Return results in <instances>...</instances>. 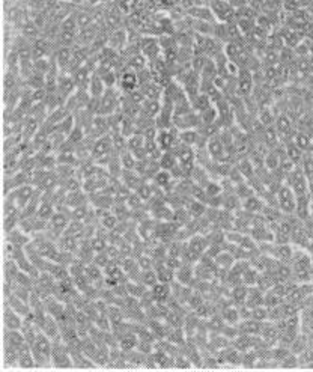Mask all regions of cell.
I'll list each match as a JSON object with an SVG mask.
<instances>
[{
	"mask_svg": "<svg viewBox=\"0 0 313 372\" xmlns=\"http://www.w3.org/2000/svg\"><path fill=\"white\" fill-rule=\"evenodd\" d=\"M12 2H17V0H12Z\"/></svg>",
	"mask_w": 313,
	"mask_h": 372,
	"instance_id": "obj_46",
	"label": "cell"
},
{
	"mask_svg": "<svg viewBox=\"0 0 313 372\" xmlns=\"http://www.w3.org/2000/svg\"><path fill=\"white\" fill-rule=\"evenodd\" d=\"M106 89H107L106 83L102 81V78L99 77V74L96 71H94V74H92L91 80H89V85H88V92L94 98H101L102 94L106 92Z\"/></svg>",
	"mask_w": 313,
	"mask_h": 372,
	"instance_id": "obj_19",
	"label": "cell"
},
{
	"mask_svg": "<svg viewBox=\"0 0 313 372\" xmlns=\"http://www.w3.org/2000/svg\"><path fill=\"white\" fill-rule=\"evenodd\" d=\"M75 18H77L78 29H85V27L95 25V15L92 12H88V11H78V12H75Z\"/></svg>",
	"mask_w": 313,
	"mask_h": 372,
	"instance_id": "obj_32",
	"label": "cell"
},
{
	"mask_svg": "<svg viewBox=\"0 0 313 372\" xmlns=\"http://www.w3.org/2000/svg\"><path fill=\"white\" fill-rule=\"evenodd\" d=\"M77 89L78 88H77V83H75L74 77L71 74H68V73H60L59 81H57V91H56V94H57L59 98L62 99L64 104L67 102V99L70 98Z\"/></svg>",
	"mask_w": 313,
	"mask_h": 372,
	"instance_id": "obj_7",
	"label": "cell"
},
{
	"mask_svg": "<svg viewBox=\"0 0 313 372\" xmlns=\"http://www.w3.org/2000/svg\"><path fill=\"white\" fill-rule=\"evenodd\" d=\"M210 154L214 157V158H221V155H223V143H221V140L220 139H217V137H213L211 140H210Z\"/></svg>",
	"mask_w": 313,
	"mask_h": 372,
	"instance_id": "obj_38",
	"label": "cell"
},
{
	"mask_svg": "<svg viewBox=\"0 0 313 372\" xmlns=\"http://www.w3.org/2000/svg\"><path fill=\"white\" fill-rule=\"evenodd\" d=\"M44 124L41 119H38L36 116L33 115H27L26 119H24L23 124V131H22V136H23L24 142H30L35 134L38 133V130L41 128V125Z\"/></svg>",
	"mask_w": 313,
	"mask_h": 372,
	"instance_id": "obj_11",
	"label": "cell"
},
{
	"mask_svg": "<svg viewBox=\"0 0 313 372\" xmlns=\"http://www.w3.org/2000/svg\"><path fill=\"white\" fill-rule=\"evenodd\" d=\"M248 288H250V286L244 285L242 282H241V283H237V285L234 286L232 293H231V297H232V300H234L237 304H242V303H245V298H247V294H248Z\"/></svg>",
	"mask_w": 313,
	"mask_h": 372,
	"instance_id": "obj_31",
	"label": "cell"
},
{
	"mask_svg": "<svg viewBox=\"0 0 313 372\" xmlns=\"http://www.w3.org/2000/svg\"><path fill=\"white\" fill-rule=\"evenodd\" d=\"M193 277H194V268H193V264H182L176 272H175V280L181 285H190L193 282Z\"/></svg>",
	"mask_w": 313,
	"mask_h": 372,
	"instance_id": "obj_22",
	"label": "cell"
},
{
	"mask_svg": "<svg viewBox=\"0 0 313 372\" xmlns=\"http://www.w3.org/2000/svg\"><path fill=\"white\" fill-rule=\"evenodd\" d=\"M139 86H140V81H139L137 71L131 70L130 67H125L118 73V86L116 88L122 94H131L136 89H139Z\"/></svg>",
	"mask_w": 313,
	"mask_h": 372,
	"instance_id": "obj_4",
	"label": "cell"
},
{
	"mask_svg": "<svg viewBox=\"0 0 313 372\" xmlns=\"http://www.w3.org/2000/svg\"><path fill=\"white\" fill-rule=\"evenodd\" d=\"M41 27L36 25L33 20H27L23 26H22V32H23V38L26 41H36L39 38L41 33Z\"/></svg>",
	"mask_w": 313,
	"mask_h": 372,
	"instance_id": "obj_28",
	"label": "cell"
},
{
	"mask_svg": "<svg viewBox=\"0 0 313 372\" xmlns=\"http://www.w3.org/2000/svg\"><path fill=\"white\" fill-rule=\"evenodd\" d=\"M5 345L15 348V349H22L26 345H29L24 339L23 333L20 330H11V328H5Z\"/></svg>",
	"mask_w": 313,
	"mask_h": 372,
	"instance_id": "obj_15",
	"label": "cell"
},
{
	"mask_svg": "<svg viewBox=\"0 0 313 372\" xmlns=\"http://www.w3.org/2000/svg\"><path fill=\"white\" fill-rule=\"evenodd\" d=\"M146 288H152L155 283H158V276H157V272L154 268L151 270H142V276H140V280Z\"/></svg>",
	"mask_w": 313,
	"mask_h": 372,
	"instance_id": "obj_36",
	"label": "cell"
},
{
	"mask_svg": "<svg viewBox=\"0 0 313 372\" xmlns=\"http://www.w3.org/2000/svg\"><path fill=\"white\" fill-rule=\"evenodd\" d=\"M24 317L20 314H17L6 301H5V309H3V323H5V328H11V330H20L23 325Z\"/></svg>",
	"mask_w": 313,
	"mask_h": 372,
	"instance_id": "obj_9",
	"label": "cell"
},
{
	"mask_svg": "<svg viewBox=\"0 0 313 372\" xmlns=\"http://www.w3.org/2000/svg\"><path fill=\"white\" fill-rule=\"evenodd\" d=\"M56 43H57V47H74L77 44V32L59 29L57 36H56Z\"/></svg>",
	"mask_w": 313,
	"mask_h": 372,
	"instance_id": "obj_25",
	"label": "cell"
},
{
	"mask_svg": "<svg viewBox=\"0 0 313 372\" xmlns=\"http://www.w3.org/2000/svg\"><path fill=\"white\" fill-rule=\"evenodd\" d=\"M309 247H310V252H312V253H310V258H312V261H313V240H312V243L309 244Z\"/></svg>",
	"mask_w": 313,
	"mask_h": 372,
	"instance_id": "obj_44",
	"label": "cell"
},
{
	"mask_svg": "<svg viewBox=\"0 0 313 372\" xmlns=\"http://www.w3.org/2000/svg\"><path fill=\"white\" fill-rule=\"evenodd\" d=\"M33 357L36 360L38 368H47L51 365V349H53V339H50L46 333L39 332L35 342L30 345Z\"/></svg>",
	"mask_w": 313,
	"mask_h": 372,
	"instance_id": "obj_1",
	"label": "cell"
},
{
	"mask_svg": "<svg viewBox=\"0 0 313 372\" xmlns=\"http://www.w3.org/2000/svg\"><path fill=\"white\" fill-rule=\"evenodd\" d=\"M181 139H182V143H185V145H196L197 143V140H199V133H196V131H193L192 128L190 130H184L182 131V134L179 136Z\"/></svg>",
	"mask_w": 313,
	"mask_h": 372,
	"instance_id": "obj_39",
	"label": "cell"
},
{
	"mask_svg": "<svg viewBox=\"0 0 313 372\" xmlns=\"http://www.w3.org/2000/svg\"><path fill=\"white\" fill-rule=\"evenodd\" d=\"M187 210H189V213L192 214V217L199 219V217H202V216L205 214L206 206H205V202L197 200V199H193V202H190V203L187 205Z\"/></svg>",
	"mask_w": 313,
	"mask_h": 372,
	"instance_id": "obj_34",
	"label": "cell"
},
{
	"mask_svg": "<svg viewBox=\"0 0 313 372\" xmlns=\"http://www.w3.org/2000/svg\"><path fill=\"white\" fill-rule=\"evenodd\" d=\"M30 241H32V237L27 232H24L20 226L6 232V243L12 247L24 249Z\"/></svg>",
	"mask_w": 313,
	"mask_h": 372,
	"instance_id": "obj_8",
	"label": "cell"
},
{
	"mask_svg": "<svg viewBox=\"0 0 313 372\" xmlns=\"http://www.w3.org/2000/svg\"><path fill=\"white\" fill-rule=\"evenodd\" d=\"M86 200H88V196L83 193V190H78V192H71V193H68V196H67V206L68 208H75V206H80V205H85L86 203Z\"/></svg>",
	"mask_w": 313,
	"mask_h": 372,
	"instance_id": "obj_30",
	"label": "cell"
},
{
	"mask_svg": "<svg viewBox=\"0 0 313 372\" xmlns=\"http://www.w3.org/2000/svg\"><path fill=\"white\" fill-rule=\"evenodd\" d=\"M136 193L143 199L144 202H148V200H151V199L154 198V190H152V187H151L148 182H144V181L142 182V185L136 190Z\"/></svg>",
	"mask_w": 313,
	"mask_h": 372,
	"instance_id": "obj_42",
	"label": "cell"
},
{
	"mask_svg": "<svg viewBox=\"0 0 313 372\" xmlns=\"http://www.w3.org/2000/svg\"><path fill=\"white\" fill-rule=\"evenodd\" d=\"M128 44V36H127V32L123 29H115L109 33V39H107V46L110 49L116 50V51H123L125 47Z\"/></svg>",
	"mask_w": 313,
	"mask_h": 372,
	"instance_id": "obj_12",
	"label": "cell"
},
{
	"mask_svg": "<svg viewBox=\"0 0 313 372\" xmlns=\"http://www.w3.org/2000/svg\"><path fill=\"white\" fill-rule=\"evenodd\" d=\"M298 363H297V359L294 357V356H286L283 360H282V366H285V368H292V366H297Z\"/></svg>",
	"mask_w": 313,
	"mask_h": 372,
	"instance_id": "obj_43",
	"label": "cell"
},
{
	"mask_svg": "<svg viewBox=\"0 0 313 372\" xmlns=\"http://www.w3.org/2000/svg\"><path fill=\"white\" fill-rule=\"evenodd\" d=\"M149 290L152 293V297L155 300V303H166L170 297V294H172L170 283H164V282H158Z\"/></svg>",
	"mask_w": 313,
	"mask_h": 372,
	"instance_id": "obj_18",
	"label": "cell"
},
{
	"mask_svg": "<svg viewBox=\"0 0 313 372\" xmlns=\"http://www.w3.org/2000/svg\"><path fill=\"white\" fill-rule=\"evenodd\" d=\"M310 214L313 216V203H312V206H310Z\"/></svg>",
	"mask_w": 313,
	"mask_h": 372,
	"instance_id": "obj_45",
	"label": "cell"
},
{
	"mask_svg": "<svg viewBox=\"0 0 313 372\" xmlns=\"http://www.w3.org/2000/svg\"><path fill=\"white\" fill-rule=\"evenodd\" d=\"M20 332L23 333L26 342H27L29 345H32V344L35 342V339H36V336H38V333H39L41 330H39V327L33 323L30 318H24L23 325H22Z\"/></svg>",
	"mask_w": 313,
	"mask_h": 372,
	"instance_id": "obj_21",
	"label": "cell"
},
{
	"mask_svg": "<svg viewBox=\"0 0 313 372\" xmlns=\"http://www.w3.org/2000/svg\"><path fill=\"white\" fill-rule=\"evenodd\" d=\"M240 89L241 92H244V94H248L250 92V89H252V75L248 74L247 71H240Z\"/></svg>",
	"mask_w": 313,
	"mask_h": 372,
	"instance_id": "obj_41",
	"label": "cell"
},
{
	"mask_svg": "<svg viewBox=\"0 0 313 372\" xmlns=\"http://www.w3.org/2000/svg\"><path fill=\"white\" fill-rule=\"evenodd\" d=\"M264 206L265 202L261 198H258L256 195H252V196L245 198L244 202H242L244 211L245 213H250V214H259V213H262Z\"/></svg>",
	"mask_w": 313,
	"mask_h": 372,
	"instance_id": "obj_23",
	"label": "cell"
},
{
	"mask_svg": "<svg viewBox=\"0 0 313 372\" xmlns=\"http://www.w3.org/2000/svg\"><path fill=\"white\" fill-rule=\"evenodd\" d=\"M240 333L242 335H248V336H258L261 335L262 330V323L256 321L253 318H247V320H241V323L237 324Z\"/></svg>",
	"mask_w": 313,
	"mask_h": 372,
	"instance_id": "obj_17",
	"label": "cell"
},
{
	"mask_svg": "<svg viewBox=\"0 0 313 372\" xmlns=\"http://www.w3.org/2000/svg\"><path fill=\"white\" fill-rule=\"evenodd\" d=\"M18 366L20 368H38L30 345H26V347L20 349V353H18Z\"/></svg>",
	"mask_w": 313,
	"mask_h": 372,
	"instance_id": "obj_27",
	"label": "cell"
},
{
	"mask_svg": "<svg viewBox=\"0 0 313 372\" xmlns=\"http://www.w3.org/2000/svg\"><path fill=\"white\" fill-rule=\"evenodd\" d=\"M265 303V294L264 291L258 286H250L248 288V294H247V298H245V304L253 309V307H258V306H262Z\"/></svg>",
	"mask_w": 313,
	"mask_h": 372,
	"instance_id": "obj_24",
	"label": "cell"
},
{
	"mask_svg": "<svg viewBox=\"0 0 313 372\" xmlns=\"http://www.w3.org/2000/svg\"><path fill=\"white\" fill-rule=\"evenodd\" d=\"M221 320L226 324H231V325H237L240 323L241 317L240 312H238V307H234V306H227L223 314H221Z\"/></svg>",
	"mask_w": 313,
	"mask_h": 372,
	"instance_id": "obj_29",
	"label": "cell"
},
{
	"mask_svg": "<svg viewBox=\"0 0 313 372\" xmlns=\"http://www.w3.org/2000/svg\"><path fill=\"white\" fill-rule=\"evenodd\" d=\"M6 303L17 312V314H20L22 317H29L30 315V312H32V307H30V303L29 301H26L23 298H20L18 296H15L14 293H9V294H6Z\"/></svg>",
	"mask_w": 313,
	"mask_h": 372,
	"instance_id": "obj_13",
	"label": "cell"
},
{
	"mask_svg": "<svg viewBox=\"0 0 313 372\" xmlns=\"http://www.w3.org/2000/svg\"><path fill=\"white\" fill-rule=\"evenodd\" d=\"M143 199L140 198L136 192L134 193H131L130 196H128V199H127V205H128V208L131 210V211H137V210H140L142 208V205H143Z\"/></svg>",
	"mask_w": 313,
	"mask_h": 372,
	"instance_id": "obj_40",
	"label": "cell"
},
{
	"mask_svg": "<svg viewBox=\"0 0 313 372\" xmlns=\"http://www.w3.org/2000/svg\"><path fill=\"white\" fill-rule=\"evenodd\" d=\"M157 145L158 148L161 149L163 152L164 151H172L175 143H176V134L175 133H170L168 128H161L160 131H157Z\"/></svg>",
	"mask_w": 313,
	"mask_h": 372,
	"instance_id": "obj_16",
	"label": "cell"
},
{
	"mask_svg": "<svg viewBox=\"0 0 313 372\" xmlns=\"http://www.w3.org/2000/svg\"><path fill=\"white\" fill-rule=\"evenodd\" d=\"M161 110V104L158 99H144V102L140 107V115L144 118H155L157 115H160Z\"/></svg>",
	"mask_w": 313,
	"mask_h": 372,
	"instance_id": "obj_26",
	"label": "cell"
},
{
	"mask_svg": "<svg viewBox=\"0 0 313 372\" xmlns=\"http://www.w3.org/2000/svg\"><path fill=\"white\" fill-rule=\"evenodd\" d=\"M122 104V92L118 88H107L102 97L99 98V110L98 115L110 116L113 113H118Z\"/></svg>",
	"mask_w": 313,
	"mask_h": 372,
	"instance_id": "obj_2",
	"label": "cell"
},
{
	"mask_svg": "<svg viewBox=\"0 0 313 372\" xmlns=\"http://www.w3.org/2000/svg\"><path fill=\"white\" fill-rule=\"evenodd\" d=\"M289 179H290L289 187L292 189V192L295 193L297 198L309 195L307 193V181H306V176H304L303 172H300V171L292 172V174L289 175Z\"/></svg>",
	"mask_w": 313,
	"mask_h": 372,
	"instance_id": "obj_10",
	"label": "cell"
},
{
	"mask_svg": "<svg viewBox=\"0 0 313 372\" xmlns=\"http://www.w3.org/2000/svg\"><path fill=\"white\" fill-rule=\"evenodd\" d=\"M41 332L46 333L50 339H56V338L60 336V324H59V321L54 317H51L47 312L46 321L41 325Z\"/></svg>",
	"mask_w": 313,
	"mask_h": 372,
	"instance_id": "obj_20",
	"label": "cell"
},
{
	"mask_svg": "<svg viewBox=\"0 0 313 372\" xmlns=\"http://www.w3.org/2000/svg\"><path fill=\"white\" fill-rule=\"evenodd\" d=\"M140 51L143 53L144 54V57L146 59H154L157 54H158V44H157V41H144L143 39V43H142V47H140Z\"/></svg>",
	"mask_w": 313,
	"mask_h": 372,
	"instance_id": "obj_35",
	"label": "cell"
},
{
	"mask_svg": "<svg viewBox=\"0 0 313 372\" xmlns=\"http://www.w3.org/2000/svg\"><path fill=\"white\" fill-rule=\"evenodd\" d=\"M35 190H36V187L32 185V184H26V185H22V187H17V189L11 190L9 193H6V200L14 203L20 211H23L24 206L29 203V200L33 196Z\"/></svg>",
	"mask_w": 313,
	"mask_h": 372,
	"instance_id": "obj_5",
	"label": "cell"
},
{
	"mask_svg": "<svg viewBox=\"0 0 313 372\" xmlns=\"http://www.w3.org/2000/svg\"><path fill=\"white\" fill-rule=\"evenodd\" d=\"M276 196H277V206L282 213L290 214L297 210V196L290 187H286V185L280 187L277 190Z\"/></svg>",
	"mask_w": 313,
	"mask_h": 372,
	"instance_id": "obj_6",
	"label": "cell"
},
{
	"mask_svg": "<svg viewBox=\"0 0 313 372\" xmlns=\"http://www.w3.org/2000/svg\"><path fill=\"white\" fill-rule=\"evenodd\" d=\"M53 56L60 68V73H68L72 60V47H57Z\"/></svg>",
	"mask_w": 313,
	"mask_h": 372,
	"instance_id": "obj_14",
	"label": "cell"
},
{
	"mask_svg": "<svg viewBox=\"0 0 313 372\" xmlns=\"http://www.w3.org/2000/svg\"><path fill=\"white\" fill-rule=\"evenodd\" d=\"M172 179H173L172 174H170L169 171H164V169L158 171L157 174L154 175V182H155L160 189H168Z\"/></svg>",
	"mask_w": 313,
	"mask_h": 372,
	"instance_id": "obj_37",
	"label": "cell"
},
{
	"mask_svg": "<svg viewBox=\"0 0 313 372\" xmlns=\"http://www.w3.org/2000/svg\"><path fill=\"white\" fill-rule=\"evenodd\" d=\"M51 365L54 368H72V356L70 348L64 342V339L59 336L53 339V349H51Z\"/></svg>",
	"mask_w": 313,
	"mask_h": 372,
	"instance_id": "obj_3",
	"label": "cell"
},
{
	"mask_svg": "<svg viewBox=\"0 0 313 372\" xmlns=\"http://www.w3.org/2000/svg\"><path fill=\"white\" fill-rule=\"evenodd\" d=\"M259 270L256 267H248L242 276H241V282L247 286H255L258 285V279H259Z\"/></svg>",
	"mask_w": 313,
	"mask_h": 372,
	"instance_id": "obj_33",
	"label": "cell"
}]
</instances>
